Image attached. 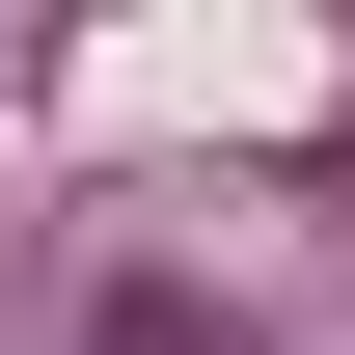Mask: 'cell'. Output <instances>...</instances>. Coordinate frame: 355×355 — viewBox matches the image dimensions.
<instances>
[{
    "label": "cell",
    "mask_w": 355,
    "mask_h": 355,
    "mask_svg": "<svg viewBox=\"0 0 355 355\" xmlns=\"http://www.w3.org/2000/svg\"><path fill=\"white\" fill-rule=\"evenodd\" d=\"M83 355H246V328H219V273H110V301H83Z\"/></svg>",
    "instance_id": "1"
}]
</instances>
